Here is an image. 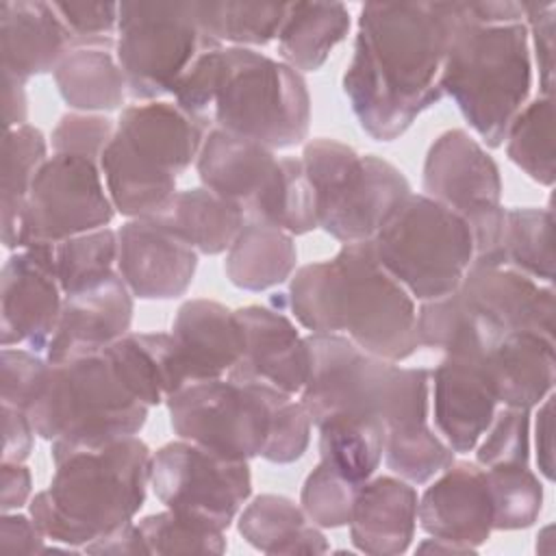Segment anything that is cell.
I'll use <instances>...</instances> for the list:
<instances>
[{"label": "cell", "mask_w": 556, "mask_h": 556, "mask_svg": "<svg viewBox=\"0 0 556 556\" xmlns=\"http://www.w3.org/2000/svg\"><path fill=\"white\" fill-rule=\"evenodd\" d=\"M452 2H365L341 91L376 141L402 137L434 106L452 35Z\"/></svg>", "instance_id": "6da1fadb"}, {"label": "cell", "mask_w": 556, "mask_h": 556, "mask_svg": "<svg viewBox=\"0 0 556 556\" xmlns=\"http://www.w3.org/2000/svg\"><path fill=\"white\" fill-rule=\"evenodd\" d=\"M287 311L308 334H345L367 354L402 363L421 345L417 302L380 265L371 243H343L332 258L293 271Z\"/></svg>", "instance_id": "7a4b0ae2"}, {"label": "cell", "mask_w": 556, "mask_h": 556, "mask_svg": "<svg viewBox=\"0 0 556 556\" xmlns=\"http://www.w3.org/2000/svg\"><path fill=\"white\" fill-rule=\"evenodd\" d=\"M152 450L139 434L80 450L54 463L48 489L33 495L28 515L65 547L87 543L135 521L150 486Z\"/></svg>", "instance_id": "3957f363"}, {"label": "cell", "mask_w": 556, "mask_h": 556, "mask_svg": "<svg viewBox=\"0 0 556 556\" xmlns=\"http://www.w3.org/2000/svg\"><path fill=\"white\" fill-rule=\"evenodd\" d=\"M454 24L439 87L486 148H500L530 100L532 59L526 22H478L471 2H452Z\"/></svg>", "instance_id": "277c9868"}, {"label": "cell", "mask_w": 556, "mask_h": 556, "mask_svg": "<svg viewBox=\"0 0 556 556\" xmlns=\"http://www.w3.org/2000/svg\"><path fill=\"white\" fill-rule=\"evenodd\" d=\"M211 128L174 100L124 106L98 163L115 213L126 219L165 213L178 193V176L195 165Z\"/></svg>", "instance_id": "5b68a950"}, {"label": "cell", "mask_w": 556, "mask_h": 556, "mask_svg": "<svg viewBox=\"0 0 556 556\" xmlns=\"http://www.w3.org/2000/svg\"><path fill=\"white\" fill-rule=\"evenodd\" d=\"M311 367L298 395L313 426L330 415H365L397 430L430 421V369L367 354L345 334H306Z\"/></svg>", "instance_id": "8992f818"}, {"label": "cell", "mask_w": 556, "mask_h": 556, "mask_svg": "<svg viewBox=\"0 0 556 556\" xmlns=\"http://www.w3.org/2000/svg\"><path fill=\"white\" fill-rule=\"evenodd\" d=\"M148 410L124 387L102 350L50 363L28 417L37 437L50 443L52 463H59L74 452L139 434Z\"/></svg>", "instance_id": "52a82bcc"}, {"label": "cell", "mask_w": 556, "mask_h": 556, "mask_svg": "<svg viewBox=\"0 0 556 556\" xmlns=\"http://www.w3.org/2000/svg\"><path fill=\"white\" fill-rule=\"evenodd\" d=\"M300 161L315 191L317 226L341 245L371 241L413 193L400 167L339 139H308Z\"/></svg>", "instance_id": "ba28073f"}, {"label": "cell", "mask_w": 556, "mask_h": 556, "mask_svg": "<svg viewBox=\"0 0 556 556\" xmlns=\"http://www.w3.org/2000/svg\"><path fill=\"white\" fill-rule=\"evenodd\" d=\"M311 93L304 74L254 48L226 46V67L213 102L215 128L289 150L308 139Z\"/></svg>", "instance_id": "9c48e42d"}, {"label": "cell", "mask_w": 556, "mask_h": 556, "mask_svg": "<svg viewBox=\"0 0 556 556\" xmlns=\"http://www.w3.org/2000/svg\"><path fill=\"white\" fill-rule=\"evenodd\" d=\"M380 265L413 295L428 302L456 291L473 263L467 222L426 193H408L369 241Z\"/></svg>", "instance_id": "30bf717a"}, {"label": "cell", "mask_w": 556, "mask_h": 556, "mask_svg": "<svg viewBox=\"0 0 556 556\" xmlns=\"http://www.w3.org/2000/svg\"><path fill=\"white\" fill-rule=\"evenodd\" d=\"M424 193L456 211L473 241L471 267H504L506 206L502 174L486 148L465 128L441 132L421 169Z\"/></svg>", "instance_id": "8fae6325"}, {"label": "cell", "mask_w": 556, "mask_h": 556, "mask_svg": "<svg viewBox=\"0 0 556 556\" xmlns=\"http://www.w3.org/2000/svg\"><path fill=\"white\" fill-rule=\"evenodd\" d=\"M289 397L269 384L213 378L189 382L165 400L178 439L230 460L261 458L274 415Z\"/></svg>", "instance_id": "7c38bea8"}, {"label": "cell", "mask_w": 556, "mask_h": 556, "mask_svg": "<svg viewBox=\"0 0 556 556\" xmlns=\"http://www.w3.org/2000/svg\"><path fill=\"white\" fill-rule=\"evenodd\" d=\"M211 46L195 20V2H122L115 59L128 98L154 102L172 96L191 63Z\"/></svg>", "instance_id": "4fadbf2b"}, {"label": "cell", "mask_w": 556, "mask_h": 556, "mask_svg": "<svg viewBox=\"0 0 556 556\" xmlns=\"http://www.w3.org/2000/svg\"><path fill=\"white\" fill-rule=\"evenodd\" d=\"M150 489L165 508L226 532L252 495L250 463L176 439L152 452Z\"/></svg>", "instance_id": "5bb4252c"}, {"label": "cell", "mask_w": 556, "mask_h": 556, "mask_svg": "<svg viewBox=\"0 0 556 556\" xmlns=\"http://www.w3.org/2000/svg\"><path fill=\"white\" fill-rule=\"evenodd\" d=\"M113 217L115 206L100 165L85 156L52 152L30 185L15 250L54 245L70 237L106 228Z\"/></svg>", "instance_id": "9a60e30c"}, {"label": "cell", "mask_w": 556, "mask_h": 556, "mask_svg": "<svg viewBox=\"0 0 556 556\" xmlns=\"http://www.w3.org/2000/svg\"><path fill=\"white\" fill-rule=\"evenodd\" d=\"M63 304L54 271V245H28L9 254L0 274V343L46 354Z\"/></svg>", "instance_id": "2e32d148"}, {"label": "cell", "mask_w": 556, "mask_h": 556, "mask_svg": "<svg viewBox=\"0 0 556 556\" xmlns=\"http://www.w3.org/2000/svg\"><path fill=\"white\" fill-rule=\"evenodd\" d=\"M235 315L243 348L226 378L269 384L282 393L300 395L308 378L311 352L306 337L287 313V295L278 298L276 293L271 306L248 304L235 308Z\"/></svg>", "instance_id": "e0dca14e"}, {"label": "cell", "mask_w": 556, "mask_h": 556, "mask_svg": "<svg viewBox=\"0 0 556 556\" xmlns=\"http://www.w3.org/2000/svg\"><path fill=\"white\" fill-rule=\"evenodd\" d=\"M198 252L165 215L126 219L117 228V274L139 300H174L189 291Z\"/></svg>", "instance_id": "ac0fdd59"}, {"label": "cell", "mask_w": 556, "mask_h": 556, "mask_svg": "<svg viewBox=\"0 0 556 556\" xmlns=\"http://www.w3.org/2000/svg\"><path fill=\"white\" fill-rule=\"evenodd\" d=\"M497 408L484 358L445 354L430 369V424L456 454L473 452Z\"/></svg>", "instance_id": "d6986e66"}, {"label": "cell", "mask_w": 556, "mask_h": 556, "mask_svg": "<svg viewBox=\"0 0 556 556\" xmlns=\"http://www.w3.org/2000/svg\"><path fill=\"white\" fill-rule=\"evenodd\" d=\"M417 523L428 536L484 545L493 532V502L484 469L473 460H454L419 495Z\"/></svg>", "instance_id": "ffe728a7"}, {"label": "cell", "mask_w": 556, "mask_h": 556, "mask_svg": "<svg viewBox=\"0 0 556 556\" xmlns=\"http://www.w3.org/2000/svg\"><path fill=\"white\" fill-rule=\"evenodd\" d=\"M132 313L135 295L119 274L91 289L63 295L61 315L48 343L46 358L50 363H61L106 350L119 337L130 332Z\"/></svg>", "instance_id": "44dd1931"}, {"label": "cell", "mask_w": 556, "mask_h": 556, "mask_svg": "<svg viewBox=\"0 0 556 556\" xmlns=\"http://www.w3.org/2000/svg\"><path fill=\"white\" fill-rule=\"evenodd\" d=\"M460 295L502 332L528 330L554 339V287L513 267H469Z\"/></svg>", "instance_id": "7402d4cb"}, {"label": "cell", "mask_w": 556, "mask_h": 556, "mask_svg": "<svg viewBox=\"0 0 556 556\" xmlns=\"http://www.w3.org/2000/svg\"><path fill=\"white\" fill-rule=\"evenodd\" d=\"M185 384L226 378L243 348L235 308L217 300L193 298L178 306L172 319Z\"/></svg>", "instance_id": "603a6c76"}, {"label": "cell", "mask_w": 556, "mask_h": 556, "mask_svg": "<svg viewBox=\"0 0 556 556\" xmlns=\"http://www.w3.org/2000/svg\"><path fill=\"white\" fill-rule=\"evenodd\" d=\"M417 489L404 478L384 473L365 480L348 523L354 549L371 556L408 552L417 530Z\"/></svg>", "instance_id": "cb8c5ba5"}, {"label": "cell", "mask_w": 556, "mask_h": 556, "mask_svg": "<svg viewBox=\"0 0 556 556\" xmlns=\"http://www.w3.org/2000/svg\"><path fill=\"white\" fill-rule=\"evenodd\" d=\"M74 37L52 2L2 0L0 2V59L2 74L24 83L54 72Z\"/></svg>", "instance_id": "d4e9b609"}, {"label": "cell", "mask_w": 556, "mask_h": 556, "mask_svg": "<svg viewBox=\"0 0 556 556\" xmlns=\"http://www.w3.org/2000/svg\"><path fill=\"white\" fill-rule=\"evenodd\" d=\"M276 163V152L263 143L213 126L198 152L195 172L206 189L239 204L248 215L269 185Z\"/></svg>", "instance_id": "484cf974"}, {"label": "cell", "mask_w": 556, "mask_h": 556, "mask_svg": "<svg viewBox=\"0 0 556 556\" xmlns=\"http://www.w3.org/2000/svg\"><path fill=\"white\" fill-rule=\"evenodd\" d=\"M500 406L534 410L554 393V339L515 330L484 356Z\"/></svg>", "instance_id": "4316f807"}, {"label": "cell", "mask_w": 556, "mask_h": 556, "mask_svg": "<svg viewBox=\"0 0 556 556\" xmlns=\"http://www.w3.org/2000/svg\"><path fill=\"white\" fill-rule=\"evenodd\" d=\"M124 387L148 408L185 387L172 332H126L104 350Z\"/></svg>", "instance_id": "83f0119b"}, {"label": "cell", "mask_w": 556, "mask_h": 556, "mask_svg": "<svg viewBox=\"0 0 556 556\" xmlns=\"http://www.w3.org/2000/svg\"><path fill=\"white\" fill-rule=\"evenodd\" d=\"M56 91L70 111H122L128 98L126 78L115 59V46L78 43L65 52L52 72Z\"/></svg>", "instance_id": "f1b7e54d"}, {"label": "cell", "mask_w": 556, "mask_h": 556, "mask_svg": "<svg viewBox=\"0 0 556 556\" xmlns=\"http://www.w3.org/2000/svg\"><path fill=\"white\" fill-rule=\"evenodd\" d=\"M237 530L263 554H326L330 549L324 530L308 519L300 502L278 493L248 500L237 517Z\"/></svg>", "instance_id": "f546056e"}, {"label": "cell", "mask_w": 556, "mask_h": 556, "mask_svg": "<svg viewBox=\"0 0 556 556\" xmlns=\"http://www.w3.org/2000/svg\"><path fill=\"white\" fill-rule=\"evenodd\" d=\"M298 269L293 235L267 222L248 219L226 252L224 271L232 287L261 293L289 280Z\"/></svg>", "instance_id": "4dcf8cb0"}, {"label": "cell", "mask_w": 556, "mask_h": 556, "mask_svg": "<svg viewBox=\"0 0 556 556\" xmlns=\"http://www.w3.org/2000/svg\"><path fill=\"white\" fill-rule=\"evenodd\" d=\"M352 17L341 2H289L278 30V59L300 74L317 72L348 37Z\"/></svg>", "instance_id": "1f68e13d"}, {"label": "cell", "mask_w": 556, "mask_h": 556, "mask_svg": "<svg viewBox=\"0 0 556 556\" xmlns=\"http://www.w3.org/2000/svg\"><path fill=\"white\" fill-rule=\"evenodd\" d=\"M417 334L421 348L452 356L484 358L508 332H502L480 315L456 289L443 298L419 302Z\"/></svg>", "instance_id": "d6a6232c"}, {"label": "cell", "mask_w": 556, "mask_h": 556, "mask_svg": "<svg viewBox=\"0 0 556 556\" xmlns=\"http://www.w3.org/2000/svg\"><path fill=\"white\" fill-rule=\"evenodd\" d=\"M163 215L198 254L208 256L228 252L248 222L239 204L217 195L204 185L178 189Z\"/></svg>", "instance_id": "836d02e7"}, {"label": "cell", "mask_w": 556, "mask_h": 556, "mask_svg": "<svg viewBox=\"0 0 556 556\" xmlns=\"http://www.w3.org/2000/svg\"><path fill=\"white\" fill-rule=\"evenodd\" d=\"M319 460L343 478L363 484L376 476L384 454V426L365 415H330L317 426Z\"/></svg>", "instance_id": "e575fe53"}, {"label": "cell", "mask_w": 556, "mask_h": 556, "mask_svg": "<svg viewBox=\"0 0 556 556\" xmlns=\"http://www.w3.org/2000/svg\"><path fill=\"white\" fill-rule=\"evenodd\" d=\"M48 139L33 126L24 124L4 132L2 139V189H0V226L2 243L9 252L17 248L20 217L39 167L48 161Z\"/></svg>", "instance_id": "d590c367"}, {"label": "cell", "mask_w": 556, "mask_h": 556, "mask_svg": "<svg viewBox=\"0 0 556 556\" xmlns=\"http://www.w3.org/2000/svg\"><path fill=\"white\" fill-rule=\"evenodd\" d=\"M289 2H195L200 30L222 46L261 48L278 37Z\"/></svg>", "instance_id": "8d00e7d4"}, {"label": "cell", "mask_w": 556, "mask_h": 556, "mask_svg": "<svg viewBox=\"0 0 556 556\" xmlns=\"http://www.w3.org/2000/svg\"><path fill=\"white\" fill-rule=\"evenodd\" d=\"M245 217L278 226L293 237L319 228L315 191L300 156H278L269 185Z\"/></svg>", "instance_id": "74e56055"}, {"label": "cell", "mask_w": 556, "mask_h": 556, "mask_svg": "<svg viewBox=\"0 0 556 556\" xmlns=\"http://www.w3.org/2000/svg\"><path fill=\"white\" fill-rule=\"evenodd\" d=\"M506 156L530 180L552 187L554 167V96H536L513 119L506 137Z\"/></svg>", "instance_id": "f35d334b"}, {"label": "cell", "mask_w": 556, "mask_h": 556, "mask_svg": "<svg viewBox=\"0 0 556 556\" xmlns=\"http://www.w3.org/2000/svg\"><path fill=\"white\" fill-rule=\"evenodd\" d=\"M554 215L549 206L506 208L504 267H513L536 282H554Z\"/></svg>", "instance_id": "ab89813d"}, {"label": "cell", "mask_w": 556, "mask_h": 556, "mask_svg": "<svg viewBox=\"0 0 556 556\" xmlns=\"http://www.w3.org/2000/svg\"><path fill=\"white\" fill-rule=\"evenodd\" d=\"M54 271L63 295L109 280L117 274V230L106 226L54 243Z\"/></svg>", "instance_id": "60d3db41"}, {"label": "cell", "mask_w": 556, "mask_h": 556, "mask_svg": "<svg viewBox=\"0 0 556 556\" xmlns=\"http://www.w3.org/2000/svg\"><path fill=\"white\" fill-rule=\"evenodd\" d=\"M456 460V452L441 439L430 421L384 430L382 463L410 484H426Z\"/></svg>", "instance_id": "b9f144b4"}, {"label": "cell", "mask_w": 556, "mask_h": 556, "mask_svg": "<svg viewBox=\"0 0 556 556\" xmlns=\"http://www.w3.org/2000/svg\"><path fill=\"white\" fill-rule=\"evenodd\" d=\"M484 473L493 502V530H526L539 521L543 484L530 465L486 467Z\"/></svg>", "instance_id": "7bdbcfd3"}, {"label": "cell", "mask_w": 556, "mask_h": 556, "mask_svg": "<svg viewBox=\"0 0 556 556\" xmlns=\"http://www.w3.org/2000/svg\"><path fill=\"white\" fill-rule=\"evenodd\" d=\"M150 554H224L226 532L169 508L137 521Z\"/></svg>", "instance_id": "ee69618b"}, {"label": "cell", "mask_w": 556, "mask_h": 556, "mask_svg": "<svg viewBox=\"0 0 556 556\" xmlns=\"http://www.w3.org/2000/svg\"><path fill=\"white\" fill-rule=\"evenodd\" d=\"M358 486L361 484L343 478L330 465L319 460L304 478L300 506L321 530L343 528L352 519Z\"/></svg>", "instance_id": "f6af8a7d"}, {"label": "cell", "mask_w": 556, "mask_h": 556, "mask_svg": "<svg viewBox=\"0 0 556 556\" xmlns=\"http://www.w3.org/2000/svg\"><path fill=\"white\" fill-rule=\"evenodd\" d=\"M532 430V410L500 406L476 443V463L480 467H500V465H530V441Z\"/></svg>", "instance_id": "bcb514c9"}, {"label": "cell", "mask_w": 556, "mask_h": 556, "mask_svg": "<svg viewBox=\"0 0 556 556\" xmlns=\"http://www.w3.org/2000/svg\"><path fill=\"white\" fill-rule=\"evenodd\" d=\"M50 361L46 354L33 352L28 348H2L0 354V393L2 404L15 406L28 413L33 402L37 400L46 374H48Z\"/></svg>", "instance_id": "7dc6e473"}, {"label": "cell", "mask_w": 556, "mask_h": 556, "mask_svg": "<svg viewBox=\"0 0 556 556\" xmlns=\"http://www.w3.org/2000/svg\"><path fill=\"white\" fill-rule=\"evenodd\" d=\"M115 135V122L102 113L70 111L61 115L50 132L52 152L76 154L100 163L102 152Z\"/></svg>", "instance_id": "c3c4849f"}, {"label": "cell", "mask_w": 556, "mask_h": 556, "mask_svg": "<svg viewBox=\"0 0 556 556\" xmlns=\"http://www.w3.org/2000/svg\"><path fill=\"white\" fill-rule=\"evenodd\" d=\"M313 419L298 395H289L276 410L267 445L261 454L263 460L289 465L304 456L311 443Z\"/></svg>", "instance_id": "681fc988"}, {"label": "cell", "mask_w": 556, "mask_h": 556, "mask_svg": "<svg viewBox=\"0 0 556 556\" xmlns=\"http://www.w3.org/2000/svg\"><path fill=\"white\" fill-rule=\"evenodd\" d=\"M59 17L78 43L115 46L119 24L117 2H52Z\"/></svg>", "instance_id": "f907efd6"}, {"label": "cell", "mask_w": 556, "mask_h": 556, "mask_svg": "<svg viewBox=\"0 0 556 556\" xmlns=\"http://www.w3.org/2000/svg\"><path fill=\"white\" fill-rule=\"evenodd\" d=\"M554 2H526L530 59L539 74L541 96H554Z\"/></svg>", "instance_id": "816d5d0a"}, {"label": "cell", "mask_w": 556, "mask_h": 556, "mask_svg": "<svg viewBox=\"0 0 556 556\" xmlns=\"http://www.w3.org/2000/svg\"><path fill=\"white\" fill-rule=\"evenodd\" d=\"M46 534L30 515L20 510L2 513L0 519V552L2 554H39L46 552Z\"/></svg>", "instance_id": "f5cc1de1"}, {"label": "cell", "mask_w": 556, "mask_h": 556, "mask_svg": "<svg viewBox=\"0 0 556 556\" xmlns=\"http://www.w3.org/2000/svg\"><path fill=\"white\" fill-rule=\"evenodd\" d=\"M2 460L26 463L37 437L28 413L2 404Z\"/></svg>", "instance_id": "db71d44e"}, {"label": "cell", "mask_w": 556, "mask_h": 556, "mask_svg": "<svg viewBox=\"0 0 556 556\" xmlns=\"http://www.w3.org/2000/svg\"><path fill=\"white\" fill-rule=\"evenodd\" d=\"M532 417L530 441L534 443V463L539 473L552 482L554 480V393H549Z\"/></svg>", "instance_id": "11a10c76"}, {"label": "cell", "mask_w": 556, "mask_h": 556, "mask_svg": "<svg viewBox=\"0 0 556 556\" xmlns=\"http://www.w3.org/2000/svg\"><path fill=\"white\" fill-rule=\"evenodd\" d=\"M2 513L22 510L33 500V473L24 463L2 460Z\"/></svg>", "instance_id": "9f6ffc18"}, {"label": "cell", "mask_w": 556, "mask_h": 556, "mask_svg": "<svg viewBox=\"0 0 556 556\" xmlns=\"http://www.w3.org/2000/svg\"><path fill=\"white\" fill-rule=\"evenodd\" d=\"M87 554H150L137 521H130L83 547Z\"/></svg>", "instance_id": "6f0895ef"}, {"label": "cell", "mask_w": 556, "mask_h": 556, "mask_svg": "<svg viewBox=\"0 0 556 556\" xmlns=\"http://www.w3.org/2000/svg\"><path fill=\"white\" fill-rule=\"evenodd\" d=\"M2 113L7 130L28 124L26 83L9 74H2Z\"/></svg>", "instance_id": "680465c9"}, {"label": "cell", "mask_w": 556, "mask_h": 556, "mask_svg": "<svg viewBox=\"0 0 556 556\" xmlns=\"http://www.w3.org/2000/svg\"><path fill=\"white\" fill-rule=\"evenodd\" d=\"M417 552H426V554H473L476 549H469V547H465L460 543H454V541L428 536L421 543H417Z\"/></svg>", "instance_id": "91938a15"}]
</instances>
